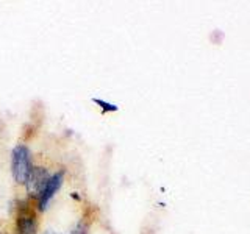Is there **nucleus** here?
I'll return each mask as SVG.
<instances>
[{"label": "nucleus", "mask_w": 250, "mask_h": 234, "mask_svg": "<svg viewBox=\"0 0 250 234\" xmlns=\"http://www.w3.org/2000/svg\"><path fill=\"white\" fill-rule=\"evenodd\" d=\"M33 164H31V152L27 145H16L11 153V172L18 184L25 186Z\"/></svg>", "instance_id": "1"}, {"label": "nucleus", "mask_w": 250, "mask_h": 234, "mask_svg": "<svg viewBox=\"0 0 250 234\" xmlns=\"http://www.w3.org/2000/svg\"><path fill=\"white\" fill-rule=\"evenodd\" d=\"M50 178V174L49 170L45 167H39V166H33L31 169L30 175H28V179L25 183V187H27V192L31 195V197H39L41 192L44 191V187L47 184Z\"/></svg>", "instance_id": "2"}, {"label": "nucleus", "mask_w": 250, "mask_h": 234, "mask_svg": "<svg viewBox=\"0 0 250 234\" xmlns=\"http://www.w3.org/2000/svg\"><path fill=\"white\" fill-rule=\"evenodd\" d=\"M62 179H64V172H62V170L50 175L49 181H47V184L44 187V191L38 197V208L41 211H44L47 206H49V203L53 198V195L60 191V187L62 184Z\"/></svg>", "instance_id": "3"}, {"label": "nucleus", "mask_w": 250, "mask_h": 234, "mask_svg": "<svg viewBox=\"0 0 250 234\" xmlns=\"http://www.w3.org/2000/svg\"><path fill=\"white\" fill-rule=\"evenodd\" d=\"M36 230H38V222L35 213L23 208L18 217V234H36Z\"/></svg>", "instance_id": "4"}, {"label": "nucleus", "mask_w": 250, "mask_h": 234, "mask_svg": "<svg viewBox=\"0 0 250 234\" xmlns=\"http://www.w3.org/2000/svg\"><path fill=\"white\" fill-rule=\"evenodd\" d=\"M92 101L96 105H99L102 109H104V111H108V113H114V111H117V109H119V106H116L113 103H108V101L102 100V98H92Z\"/></svg>", "instance_id": "5"}, {"label": "nucleus", "mask_w": 250, "mask_h": 234, "mask_svg": "<svg viewBox=\"0 0 250 234\" xmlns=\"http://www.w3.org/2000/svg\"><path fill=\"white\" fill-rule=\"evenodd\" d=\"M72 234H88V225H86L84 222H80L77 226Z\"/></svg>", "instance_id": "6"}, {"label": "nucleus", "mask_w": 250, "mask_h": 234, "mask_svg": "<svg viewBox=\"0 0 250 234\" xmlns=\"http://www.w3.org/2000/svg\"><path fill=\"white\" fill-rule=\"evenodd\" d=\"M42 234H58V233H55V231H45V233H42Z\"/></svg>", "instance_id": "7"}]
</instances>
